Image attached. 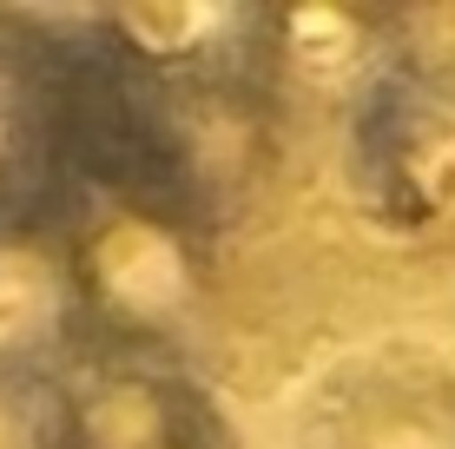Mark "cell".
Wrapping results in <instances>:
<instances>
[{
    "instance_id": "obj_1",
    "label": "cell",
    "mask_w": 455,
    "mask_h": 449,
    "mask_svg": "<svg viewBox=\"0 0 455 449\" xmlns=\"http://www.w3.org/2000/svg\"><path fill=\"white\" fill-rule=\"evenodd\" d=\"M60 219L80 277L86 344L185 357V337L212 304L205 205L139 179H86L67 185Z\"/></svg>"
},
{
    "instance_id": "obj_2",
    "label": "cell",
    "mask_w": 455,
    "mask_h": 449,
    "mask_svg": "<svg viewBox=\"0 0 455 449\" xmlns=\"http://www.w3.org/2000/svg\"><path fill=\"white\" fill-rule=\"evenodd\" d=\"M40 449H244L218 390L185 357L86 350L40 390Z\"/></svg>"
},
{
    "instance_id": "obj_3",
    "label": "cell",
    "mask_w": 455,
    "mask_h": 449,
    "mask_svg": "<svg viewBox=\"0 0 455 449\" xmlns=\"http://www.w3.org/2000/svg\"><path fill=\"white\" fill-rule=\"evenodd\" d=\"M350 132L376 219L410 238H455V73L410 60Z\"/></svg>"
},
{
    "instance_id": "obj_4",
    "label": "cell",
    "mask_w": 455,
    "mask_h": 449,
    "mask_svg": "<svg viewBox=\"0 0 455 449\" xmlns=\"http://www.w3.org/2000/svg\"><path fill=\"white\" fill-rule=\"evenodd\" d=\"M403 60V20L363 7H258L251 13V92L304 113H363Z\"/></svg>"
},
{
    "instance_id": "obj_5",
    "label": "cell",
    "mask_w": 455,
    "mask_h": 449,
    "mask_svg": "<svg viewBox=\"0 0 455 449\" xmlns=\"http://www.w3.org/2000/svg\"><path fill=\"white\" fill-rule=\"evenodd\" d=\"M80 277L60 205L0 212V383H60L86 357Z\"/></svg>"
},
{
    "instance_id": "obj_6",
    "label": "cell",
    "mask_w": 455,
    "mask_h": 449,
    "mask_svg": "<svg viewBox=\"0 0 455 449\" xmlns=\"http://www.w3.org/2000/svg\"><path fill=\"white\" fill-rule=\"evenodd\" d=\"M323 449H455V370H370L323 423Z\"/></svg>"
}]
</instances>
